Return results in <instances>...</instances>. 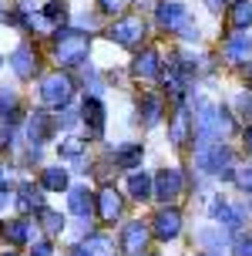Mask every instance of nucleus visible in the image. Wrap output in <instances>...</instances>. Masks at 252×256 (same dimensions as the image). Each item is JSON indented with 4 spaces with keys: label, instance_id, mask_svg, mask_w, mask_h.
Masks as SVG:
<instances>
[{
    "label": "nucleus",
    "instance_id": "obj_27",
    "mask_svg": "<svg viewBox=\"0 0 252 256\" xmlns=\"http://www.w3.org/2000/svg\"><path fill=\"white\" fill-rule=\"evenodd\" d=\"M44 189H50V192L67 189V172L64 168H44Z\"/></svg>",
    "mask_w": 252,
    "mask_h": 256
},
{
    "label": "nucleus",
    "instance_id": "obj_32",
    "mask_svg": "<svg viewBox=\"0 0 252 256\" xmlns=\"http://www.w3.org/2000/svg\"><path fill=\"white\" fill-rule=\"evenodd\" d=\"M232 179H236V186H239L242 192H249V196H252V166L236 168V172H232Z\"/></svg>",
    "mask_w": 252,
    "mask_h": 256
},
{
    "label": "nucleus",
    "instance_id": "obj_43",
    "mask_svg": "<svg viewBox=\"0 0 252 256\" xmlns=\"http://www.w3.org/2000/svg\"><path fill=\"white\" fill-rule=\"evenodd\" d=\"M3 256H17V253H3Z\"/></svg>",
    "mask_w": 252,
    "mask_h": 256
},
{
    "label": "nucleus",
    "instance_id": "obj_38",
    "mask_svg": "<svg viewBox=\"0 0 252 256\" xmlns=\"http://www.w3.org/2000/svg\"><path fill=\"white\" fill-rule=\"evenodd\" d=\"M77 122V115L74 112H67V108H64V115H61V125H74Z\"/></svg>",
    "mask_w": 252,
    "mask_h": 256
},
{
    "label": "nucleus",
    "instance_id": "obj_13",
    "mask_svg": "<svg viewBox=\"0 0 252 256\" xmlns=\"http://www.w3.org/2000/svg\"><path fill=\"white\" fill-rule=\"evenodd\" d=\"M27 236H30V222H27V219H7V222H0V240H3V243L24 246Z\"/></svg>",
    "mask_w": 252,
    "mask_h": 256
},
{
    "label": "nucleus",
    "instance_id": "obj_26",
    "mask_svg": "<svg viewBox=\"0 0 252 256\" xmlns=\"http://www.w3.org/2000/svg\"><path fill=\"white\" fill-rule=\"evenodd\" d=\"M13 118H17V94L7 91V88H0V122L7 125Z\"/></svg>",
    "mask_w": 252,
    "mask_h": 256
},
{
    "label": "nucleus",
    "instance_id": "obj_31",
    "mask_svg": "<svg viewBox=\"0 0 252 256\" xmlns=\"http://www.w3.org/2000/svg\"><path fill=\"white\" fill-rule=\"evenodd\" d=\"M17 20H20V24H27V27H37V30H44V34H50V30H54L44 14H20Z\"/></svg>",
    "mask_w": 252,
    "mask_h": 256
},
{
    "label": "nucleus",
    "instance_id": "obj_18",
    "mask_svg": "<svg viewBox=\"0 0 252 256\" xmlns=\"http://www.w3.org/2000/svg\"><path fill=\"white\" fill-rule=\"evenodd\" d=\"M138 112H141V122H145L148 128H155L158 122H162V115H165L162 98H158V94H145V98H141V104H138Z\"/></svg>",
    "mask_w": 252,
    "mask_h": 256
},
{
    "label": "nucleus",
    "instance_id": "obj_16",
    "mask_svg": "<svg viewBox=\"0 0 252 256\" xmlns=\"http://www.w3.org/2000/svg\"><path fill=\"white\" fill-rule=\"evenodd\" d=\"M135 78H158L162 74V61H158V51H141L131 64Z\"/></svg>",
    "mask_w": 252,
    "mask_h": 256
},
{
    "label": "nucleus",
    "instance_id": "obj_24",
    "mask_svg": "<svg viewBox=\"0 0 252 256\" xmlns=\"http://www.w3.org/2000/svg\"><path fill=\"white\" fill-rule=\"evenodd\" d=\"M128 192H131L138 202L151 199V176L148 172H131V176H128Z\"/></svg>",
    "mask_w": 252,
    "mask_h": 256
},
{
    "label": "nucleus",
    "instance_id": "obj_19",
    "mask_svg": "<svg viewBox=\"0 0 252 256\" xmlns=\"http://www.w3.org/2000/svg\"><path fill=\"white\" fill-rule=\"evenodd\" d=\"M168 135H172V142H175V145H185V142H189V135H192V115L185 112V108H178V112H175Z\"/></svg>",
    "mask_w": 252,
    "mask_h": 256
},
{
    "label": "nucleus",
    "instance_id": "obj_25",
    "mask_svg": "<svg viewBox=\"0 0 252 256\" xmlns=\"http://www.w3.org/2000/svg\"><path fill=\"white\" fill-rule=\"evenodd\" d=\"M138 162H141V145H128V148L114 152V166L118 168H135Z\"/></svg>",
    "mask_w": 252,
    "mask_h": 256
},
{
    "label": "nucleus",
    "instance_id": "obj_6",
    "mask_svg": "<svg viewBox=\"0 0 252 256\" xmlns=\"http://www.w3.org/2000/svg\"><path fill=\"white\" fill-rule=\"evenodd\" d=\"M108 38L118 40L121 48H138L141 40H145V20H141L138 14H131V17L118 20V24L108 30Z\"/></svg>",
    "mask_w": 252,
    "mask_h": 256
},
{
    "label": "nucleus",
    "instance_id": "obj_8",
    "mask_svg": "<svg viewBox=\"0 0 252 256\" xmlns=\"http://www.w3.org/2000/svg\"><path fill=\"white\" fill-rule=\"evenodd\" d=\"M151 232L158 236V240H175L178 232H182V216H178V209H158V216H155V222H151Z\"/></svg>",
    "mask_w": 252,
    "mask_h": 256
},
{
    "label": "nucleus",
    "instance_id": "obj_4",
    "mask_svg": "<svg viewBox=\"0 0 252 256\" xmlns=\"http://www.w3.org/2000/svg\"><path fill=\"white\" fill-rule=\"evenodd\" d=\"M199 162L205 172H212V176H222V179H232V172H236V162H232V152H229L222 142H212L209 148H202Z\"/></svg>",
    "mask_w": 252,
    "mask_h": 256
},
{
    "label": "nucleus",
    "instance_id": "obj_2",
    "mask_svg": "<svg viewBox=\"0 0 252 256\" xmlns=\"http://www.w3.org/2000/svg\"><path fill=\"white\" fill-rule=\"evenodd\" d=\"M215 122H219V108H215L209 98H199V102H195V118H192V128H195V138H199L202 148H209V145L219 138Z\"/></svg>",
    "mask_w": 252,
    "mask_h": 256
},
{
    "label": "nucleus",
    "instance_id": "obj_7",
    "mask_svg": "<svg viewBox=\"0 0 252 256\" xmlns=\"http://www.w3.org/2000/svg\"><path fill=\"white\" fill-rule=\"evenodd\" d=\"M148 222H141V219H135V222H128L125 232H121V250H125L128 256H141L145 253V246H148Z\"/></svg>",
    "mask_w": 252,
    "mask_h": 256
},
{
    "label": "nucleus",
    "instance_id": "obj_5",
    "mask_svg": "<svg viewBox=\"0 0 252 256\" xmlns=\"http://www.w3.org/2000/svg\"><path fill=\"white\" fill-rule=\"evenodd\" d=\"M182 186H185L182 168H162V172L151 179V196L162 199V202H172V199L182 196Z\"/></svg>",
    "mask_w": 252,
    "mask_h": 256
},
{
    "label": "nucleus",
    "instance_id": "obj_1",
    "mask_svg": "<svg viewBox=\"0 0 252 256\" xmlns=\"http://www.w3.org/2000/svg\"><path fill=\"white\" fill-rule=\"evenodd\" d=\"M88 48L91 40L88 34H77V30H61L57 34V44H54V54L64 68H77V64L88 61Z\"/></svg>",
    "mask_w": 252,
    "mask_h": 256
},
{
    "label": "nucleus",
    "instance_id": "obj_36",
    "mask_svg": "<svg viewBox=\"0 0 252 256\" xmlns=\"http://www.w3.org/2000/svg\"><path fill=\"white\" fill-rule=\"evenodd\" d=\"M7 186H10V172L0 166V192H7Z\"/></svg>",
    "mask_w": 252,
    "mask_h": 256
},
{
    "label": "nucleus",
    "instance_id": "obj_44",
    "mask_svg": "<svg viewBox=\"0 0 252 256\" xmlns=\"http://www.w3.org/2000/svg\"><path fill=\"white\" fill-rule=\"evenodd\" d=\"M249 78H252V64H249Z\"/></svg>",
    "mask_w": 252,
    "mask_h": 256
},
{
    "label": "nucleus",
    "instance_id": "obj_39",
    "mask_svg": "<svg viewBox=\"0 0 252 256\" xmlns=\"http://www.w3.org/2000/svg\"><path fill=\"white\" fill-rule=\"evenodd\" d=\"M7 142H10V132H7V128H3V122H0V148H3Z\"/></svg>",
    "mask_w": 252,
    "mask_h": 256
},
{
    "label": "nucleus",
    "instance_id": "obj_41",
    "mask_svg": "<svg viewBox=\"0 0 252 256\" xmlns=\"http://www.w3.org/2000/svg\"><path fill=\"white\" fill-rule=\"evenodd\" d=\"M246 148H249V152H252V125L246 128Z\"/></svg>",
    "mask_w": 252,
    "mask_h": 256
},
{
    "label": "nucleus",
    "instance_id": "obj_30",
    "mask_svg": "<svg viewBox=\"0 0 252 256\" xmlns=\"http://www.w3.org/2000/svg\"><path fill=\"white\" fill-rule=\"evenodd\" d=\"M40 219H44V230H47V236H57V232L64 230V219L54 212V209H40Z\"/></svg>",
    "mask_w": 252,
    "mask_h": 256
},
{
    "label": "nucleus",
    "instance_id": "obj_3",
    "mask_svg": "<svg viewBox=\"0 0 252 256\" xmlns=\"http://www.w3.org/2000/svg\"><path fill=\"white\" fill-rule=\"evenodd\" d=\"M71 94H74V81H71V74L54 71V74L40 78V102L44 104H50V108H64V104L71 102Z\"/></svg>",
    "mask_w": 252,
    "mask_h": 256
},
{
    "label": "nucleus",
    "instance_id": "obj_12",
    "mask_svg": "<svg viewBox=\"0 0 252 256\" xmlns=\"http://www.w3.org/2000/svg\"><path fill=\"white\" fill-rule=\"evenodd\" d=\"M10 64H13V71H17V78H34V71H37V54H34L30 44H20L13 51Z\"/></svg>",
    "mask_w": 252,
    "mask_h": 256
},
{
    "label": "nucleus",
    "instance_id": "obj_14",
    "mask_svg": "<svg viewBox=\"0 0 252 256\" xmlns=\"http://www.w3.org/2000/svg\"><path fill=\"white\" fill-rule=\"evenodd\" d=\"M209 212H212V219H219V226H226V230H239L242 226V212L232 209L229 202H222V199H212Z\"/></svg>",
    "mask_w": 252,
    "mask_h": 256
},
{
    "label": "nucleus",
    "instance_id": "obj_28",
    "mask_svg": "<svg viewBox=\"0 0 252 256\" xmlns=\"http://www.w3.org/2000/svg\"><path fill=\"white\" fill-rule=\"evenodd\" d=\"M44 17L50 20V27L64 24V20H67V4H64V0H50L47 7H44Z\"/></svg>",
    "mask_w": 252,
    "mask_h": 256
},
{
    "label": "nucleus",
    "instance_id": "obj_10",
    "mask_svg": "<svg viewBox=\"0 0 252 256\" xmlns=\"http://www.w3.org/2000/svg\"><path fill=\"white\" fill-rule=\"evenodd\" d=\"M94 199H98V216L104 219V222H114V219L121 216V196H118L111 186H104Z\"/></svg>",
    "mask_w": 252,
    "mask_h": 256
},
{
    "label": "nucleus",
    "instance_id": "obj_9",
    "mask_svg": "<svg viewBox=\"0 0 252 256\" xmlns=\"http://www.w3.org/2000/svg\"><path fill=\"white\" fill-rule=\"evenodd\" d=\"M158 24L168 27V30H182V27L189 24V10L182 7V4H158Z\"/></svg>",
    "mask_w": 252,
    "mask_h": 256
},
{
    "label": "nucleus",
    "instance_id": "obj_21",
    "mask_svg": "<svg viewBox=\"0 0 252 256\" xmlns=\"http://www.w3.org/2000/svg\"><path fill=\"white\" fill-rule=\"evenodd\" d=\"M252 24V4L249 0H236L232 10H229V27L232 30H246Z\"/></svg>",
    "mask_w": 252,
    "mask_h": 256
},
{
    "label": "nucleus",
    "instance_id": "obj_23",
    "mask_svg": "<svg viewBox=\"0 0 252 256\" xmlns=\"http://www.w3.org/2000/svg\"><path fill=\"white\" fill-rule=\"evenodd\" d=\"M77 246L84 250V256H114V243L104 236V232L88 236V243H77Z\"/></svg>",
    "mask_w": 252,
    "mask_h": 256
},
{
    "label": "nucleus",
    "instance_id": "obj_17",
    "mask_svg": "<svg viewBox=\"0 0 252 256\" xmlns=\"http://www.w3.org/2000/svg\"><path fill=\"white\" fill-rule=\"evenodd\" d=\"M249 54H252V40L246 38V34H236V38L226 40V58H229L232 64L249 61Z\"/></svg>",
    "mask_w": 252,
    "mask_h": 256
},
{
    "label": "nucleus",
    "instance_id": "obj_37",
    "mask_svg": "<svg viewBox=\"0 0 252 256\" xmlns=\"http://www.w3.org/2000/svg\"><path fill=\"white\" fill-rule=\"evenodd\" d=\"M239 108L242 112H252V94H239Z\"/></svg>",
    "mask_w": 252,
    "mask_h": 256
},
{
    "label": "nucleus",
    "instance_id": "obj_20",
    "mask_svg": "<svg viewBox=\"0 0 252 256\" xmlns=\"http://www.w3.org/2000/svg\"><path fill=\"white\" fill-rule=\"evenodd\" d=\"M81 115H84V122L91 125V135H101V132H104V104H101L98 98H88Z\"/></svg>",
    "mask_w": 252,
    "mask_h": 256
},
{
    "label": "nucleus",
    "instance_id": "obj_34",
    "mask_svg": "<svg viewBox=\"0 0 252 256\" xmlns=\"http://www.w3.org/2000/svg\"><path fill=\"white\" fill-rule=\"evenodd\" d=\"M98 4H101V10H125V7H128V0H98Z\"/></svg>",
    "mask_w": 252,
    "mask_h": 256
},
{
    "label": "nucleus",
    "instance_id": "obj_35",
    "mask_svg": "<svg viewBox=\"0 0 252 256\" xmlns=\"http://www.w3.org/2000/svg\"><path fill=\"white\" fill-rule=\"evenodd\" d=\"M50 253H54V246H50V243H37L30 256H50Z\"/></svg>",
    "mask_w": 252,
    "mask_h": 256
},
{
    "label": "nucleus",
    "instance_id": "obj_11",
    "mask_svg": "<svg viewBox=\"0 0 252 256\" xmlns=\"http://www.w3.org/2000/svg\"><path fill=\"white\" fill-rule=\"evenodd\" d=\"M50 132H54V122H50V115H47V112H34V115H30V122H27V138H30V145L47 142Z\"/></svg>",
    "mask_w": 252,
    "mask_h": 256
},
{
    "label": "nucleus",
    "instance_id": "obj_15",
    "mask_svg": "<svg viewBox=\"0 0 252 256\" xmlns=\"http://www.w3.org/2000/svg\"><path fill=\"white\" fill-rule=\"evenodd\" d=\"M67 206H71V212L81 219H88L91 212H94V196H91L84 186H77V189L67 192Z\"/></svg>",
    "mask_w": 252,
    "mask_h": 256
},
{
    "label": "nucleus",
    "instance_id": "obj_40",
    "mask_svg": "<svg viewBox=\"0 0 252 256\" xmlns=\"http://www.w3.org/2000/svg\"><path fill=\"white\" fill-rule=\"evenodd\" d=\"M205 4H209V10H222V4H226V0H205Z\"/></svg>",
    "mask_w": 252,
    "mask_h": 256
},
{
    "label": "nucleus",
    "instance_id": "obj_29",
    "mask_svg": "<svg viewBox=\"0 0 252 256\" xmlns=\"http://www.w3.org/2000/svg\"><path fill=\"white\" fill-rule=\"evenodd\" d=\"M81 152H84V142L74 138V135L64 138V142H57V155H61V158H77Z\"/></svg>",
    "mask_w": 252,
    "mask_h": 256
},
{
    "label": "nucleus",
    "instance_id": "obj_42",
    "mask_svg": "<svg viewBox=\"0 0 252 256\" xmlns=\"http://www.w3.org/2000/svg\"><path fill=\"white\" fill-rule=\"evenodd\" d=\"M3 202H7V192H0V206H3Z\"/></svg>",
    "mask_w": 252,
    "mask_h": 256
},
{
    "label": "nucleus",
    "instance_id": "obj_33",
    "mask_svg": "<svg viewBox=\"0 0 252 256\" xmlns=\"http://www.w3.org/2000/svg\"><path fill=\"white\" fill-rule=\"evenodd\" d=\"M232 256H252V236H239L232 246Z\"/></svg>",
    "mask_w": 252,
    "mask_h": 256
},
{
    "label": "nucleus",
    "instance_id": "obj_22",
    "mask_svg": "<svg viewBox=\"0 0 252 256\" xmlns=\"http://www.w3.org/2000/svg\"><path fill=\"white\" fill-rule=\"evenodd\" d=\"M17 209H20V212H30V209H44V199H40V192L34 189V186H20V189H17Z\"/></svg>",
    "mask_w": 252,
    "mask_h": 256
}]
</instances>
